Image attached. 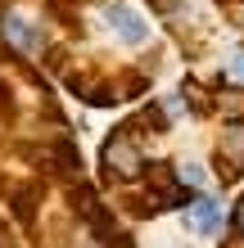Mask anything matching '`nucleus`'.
Returning a JSON list of instances; mask_svg holds the SVG:
<instances>
[{"instance_id": "1", "label": "nucleus", "mask_w": 244, "mask_h": 248, "mask_svg": "<svg viewBox=\"0 0 244 248\" xmlns=\"http://www.w3.org/2000/svg\"><path fill=\"white\" fill-rule=\"evenodd\" d=\"M199 221L212 230V226H217V208H212V203H199Z\"/></svg>"}]
</instances>
